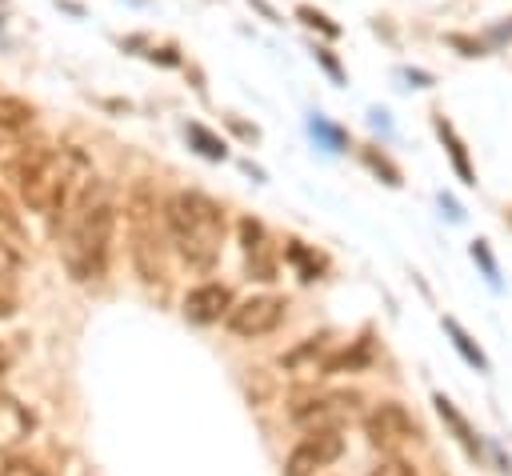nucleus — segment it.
Instances as JSON below:
<instances>
[{"label": "nucleus", "mask_w": 512, "mask_h": 476, "mask_svg": "<svg viewBox=\"0 0 512 476\" xmlns=\"http://www.w3.org/2000/svg\"><path fill=\"white\" fill-rule=\"evenodd\" d=\"M32 116H36V108H32L24 96H0V128H4V132L28 128Z\"/></svg>", "instance_id": "4468645a"}, {"label": "nucleus", "mask_w": 512, "mask_h": 476, "mask_svg": "<svg viewBox=\"0 0 512 476\" xmlns=\"http://www.w3.org/2000/svg\"><path fill=\"white\" fill-rule=\"evenodd\" d=\"M188 140L196 144V152L200 156H208V160H224L228 156V148L208 132V128H200V124H188Z\"/></svg>", "instance_id": "dca6fc26"}, {"label": "nucleus", "mask_w": 512, "mask_h": 476, "mask_svg": "<svg viewBox=\"0 0 512 476\" xmlns=\"http://www.w3.org/2000/svg\"><path fill=\"white\" fill-rule=\"evenodd\" d=\"M128 232H132V260L140 276L152 284L164 276V232L156 224V200L144 184L132 188L128 196Z\"/></svg>", "instance_id": "20e7f679"}, {"label": "nucleus", "mask_w": 512, "mask_h": 476, "mask_svg": "<svg viewBox=\"0 0 512 476\" xmlns=\"http://www.w3.org/2000/svg\"><path fill=\"white\" fill-rule=\"evenodd\" d=\"M112 232H116V196L104 180L88 176L76 188V196L68 200L64 236H60V256H64V268L72 280H80V284L104 280Z\"/></svg>", "instance_id": "f257e3e1"}, {"label": "nucleus", "mask_w": 512, "mask_h": 476, "mask_svg": "<svg viewBox=\"0 0 512 476\" xmlns=\"http://www.w3.org/2000/svg\"><path fill=\"white\" fill-rule=\"evenodd\" d=\"M444 332L452 336V344H456V352H460V356H464V360H468L472 368H480V372H488V356L480 352V344H476V340H472V336H468V332H464V328H460V324H456L452 316H444Z\"/></svg>", "instance_id": "ddd939ff"}, {"label": "nucleus", "mask_w": 512, "mask_h": 476, "mask_svg": "<svg viewBox=\"0 0 512 476\" xmlns=\"http://www.w3.org/2000/svg\"><path fill=\"white\" fill-rule=\"evenodd\" d=\"M436 132L444 136V144H448V152H452V164H456V172H460V180H464V184H476V180H472V164H468V156H464V144L456 140V132H452V124H444V120H436Z\"/></svg>", "instance_id": "2eb2a0df"}, {"label": "nucleus", "mask_w": 512, "mask_h": 476, "mask_svg": "<svg viewBox=\"0 0 512 476\" xmlns=\"http://www.w3.org/2000/svg\"><path fill=\"white\" fill-rule=\"evenodd\" d=\"M224 320L236 336H264L284 320V300L280 296H248V300L232 304Z\"/></svg>", "instance_id": "0eeeda50"}, {"label": "nucleus", "mask_w": 512, "mask_h": 476, "mask_svg": "<svg viewBox=\"0 0 512 476\" xmlns=\"http://www.w3.org/2000/svg\"><path fill=\"white\" fill-rule=\"evenodd\" d=\"M288 260H296V264H300L304 280H316V268H320V260H316V256H308V252L300 248V240H292V244H288Z\"/></svg>", "instance_id": "a211bd4d"}, {"label": "nucleus", "mask_w": 512, "mask_h": 476, "mask_svg": "<svg viewBox=\"0 0 512 476\" xmlns=\"http://www.w3.org/2000/svg\"><path fill=\"white\" fill-rule=\"evenodd\" d=\"M372 476H412V464H404V460H384L380 468H372Z\"/></svg>", "instance_id": "4be33fe9"}, {"label": "nucleus", "mask_w": 512, "mask_h": 476, "mask_svg": "<svg viewBox=\"0 0 512 476\" xmlns=\"http://www.w3.org/2000/svg\"><path fill=\"white\" fill-rule=\"evenodd\" d=\"M0 224L4 228H16V212H12V200L0 192Z\"/></svg>", "instance_id": "b1692460"}, {"label": "nucleus", "mask_w": 512, "mask_h": 476, "mask_svg": "<svg viewBox=\"0 0 512 476\" xmlns=\"http://www.w3.org/2000/svg\"><path fill=\"white\" fill-rule=\"evenodd\" d=\"M8 372V352H4V344H0V376Z\"/></svg>", "instance_id": "a878e982"}, {"label": "nucleus", "mask_w": 512, "mask_h": 476, "mask_svg": "<svg viewBox=\"0 0 512 476\" xmlns=\"http://www.w3.org/2000/svg\"><path fill=\"white\" fill-rule=\"evenodd\" d=\"M472 260H476V264L484 268L488 284L496 288V284H500V280H496V260H492V252H488V244H484V240H476V244H472Z\"/></svg>", "instance_id": "6ab92c4d"}, {"label": "nucleus", "mask_w": 512, "mask_h": 476, "mask_svg": "<svg viewBox=\"0 0 512 476\" xmlns=\"http://www.w3.org/2000/svg\"><path fill=\"white\" fill-rule=\"evenodd\" d=\"M28 432H32V412L16 396L0 392V448L4 452L16 448L20 440H28Z\"/></svg>", "instance_id": "9d476101"}, {"label": "nucleus", "mask_w": 512, "mask_h": 476, "mask_svg": "<svg viewBox=\"0 0 512 476\" xmlns=\"http://www.w3.org/2000/svg\"><path fill=\"white\" fill-rule=\"evenodd\" d=\"M296 16H300V20L308 24V28H320L324 36H336V32H340V28H336V24H332V20L324 16V12H316V8H308V4H300V8H296Z\"/></svg>", "instance_id": "f3484780"}, {"label": "nucleus", "mask_w": 512, "mask_h": 476, "mask_svg": "<svg viewBox=\"0 0 512 476\" xmlns=\"http://www.w3.org/2000/svg\"><path fill=\"white\" fill-rule=\"evenodd\" d=\"M0 476H48L36 460H20V456H12L4 468H0Z\"/></svg>", "instance_id": "aec40b11"}, {"label": "nucleus", "mask_w": 512, "mask_h": 476, "mask_svg": "<svg viewBox=\"0 0 512 476\" xmlns=\"http://www.w3.org/2000/svg\"><path fill=\"white\" fill-rule=\"evenodd\" d=\"M312 132H320V136H324V140H328V144H332V148H340V144H344V136H340V132H336V128H332V124H324V120H320V116H316V120H312Z\"/></svg>", "instance_id": "5701e85b"}, {"label": "nucleus", "mask_w": 512, "mask_h": 476, "mask_svg": "<svg viewBox=\"0 0 512 476\" xmlns=\"http://www.w3.org/2000/svg\"><path fill=\"white\" fill-rule=\"evenodd\" d=\"M364 160H368V168H376V172H384V180H388V184H400V172H396V168H392V164H388L384 156H376V152L368 148V152H364Z\"/></svg>", "instance_id": "412c9836"}, {"label": "nucleus", "mask_w": 512, "mask_h": 476, "mask_svg": "<svg viewBox=\"0 0 512 476\" xmlns=\"http://www.w3.org/2000/svg\"><path fill=\"white\" fill-rule=\"evenodd\" d=\"M432 404H436V412L444 416V424H448V428L456 432V440H460V444H464V448H468V452L476 456V452H480V440H476V432L468 428V420H464V416H460V412L452 408V400H448V396H436Z\"/></svg>", "instance_id": "f8f14e48"}, {"label": "nucleus", "mask_w": 512, "mask_h": 476, "mask_svg": "<svg viewBox=\"0 0 512 476\" xmlns=\"http://www.w3.org/2000/svg\"><path fill=\"white\" fill-rule=\"evenodd\" d=\"M232 308V292L224 284H200L184 296V320L192 324H216L220 316H228Z\"/></svg>", "instance_id": "6e6552de"}, {"label": "nucleus", "mask_w": 512, "mask_h": 476, "mask_svg": "<svg viewBox=\"0 0 512 476\" xmlns=\"http://www.w3.org/2000/svg\"><path fill=\"white\" fill-rule=\"evenodd\" d=\"M164 228H168L176 252L184 256V264L208 272L220 260V248H224V212L204 192H176L164 204Z\"/></svg>", "instance_id": "7ed1b4c3"}, {"label": "nucleus", "mask_w": 512, "mask_h": 476, "mask_svg": "<svg viewBox=\"0 0 512 476\" xmlns=\"http://www.w3.org/2000/svg\"><path fill=\"white\" fill-rule=\"evenodd\" d=\"M316 56H320V60H324V68H328V72H332V76L340 80V64H336V60H332V56H328L324 48H316Z\"/></svg>", "instance_id": "393cba45"}, {"label": "nucleus", "mask_w": 512, "mask_h": 476, "mask_svg": "<svg viewBox=\"0 0 512 476\" xmlns=\"http://www.w3.org/2000/svg\"><path fill=\"white\" fill-rule=\"evenodd\" d=\"M364 436H368V444L380 448V452H400L408 440L420 436V428H416V420L408 416L404 404L384 400V404H376V408L368 412V420H364Z\"/></svg>", "instance_id": "39448f33"}, {"label": "nucleus", "mask_w": 512, "mask_h": 476, "mask_svg": "<svg viewBox=\"0 0 512 476\" xmlns=\"http://www.w3.org/2000/svg\"><path fill=\"white\" fill-rule=\"evenodd\" d=\"M240 240H244V256H248L252 276H256V280H272V276H276V252H272V244H268L264 224L252 220V216H244V220H240Z\"/></svg>", "instance_id": "1a4fd4ad"}, {"label": "nucleus", "mask_w": 512, "mask_h": 476, "mask_svg": "<svg viewBox=\"0 0 512 476\" xmlns=\"http://www.w3.org/2000/svg\"><path fill=\"white\" fill-rule=\"evenodd\" d=\"M16 264H20L16 252L0 240V316H12L16 312V300H20L16 296Z\"/></svg>", "instance_id": "9b49d317"}, {"label": "nucleus", "mask_w": 512, "mask_h": 476, "mask_svg": "<svg viewBox=\"0 0 512 476\" xmlns=\"http://www.w3.org/2000/svg\"><path fill=\"white\" fill-rule=\"evenodd\" d=\"M8 172L20 188V200L40 216H56L60 208H68L76 184L88 180V164L76 148H24Z\"/></svg>", "instance_id": "f03ea898"}, {"label": "nucleus", "mask_w": 512, "mask_h": 476, "mask_svg": "<svg viewBox=\"0 0 512 476\" xmlns=\"http://www.w3.org/2000/svg\"><path fill=\"white\" fill-rule=\"evenodd\" d=\"M344 452V436L340 428H308V436L288 452L284 460V476H312L316 468L332 464Z\"/></svg>", "instance_id": "423d86ee"}]
</instances>
